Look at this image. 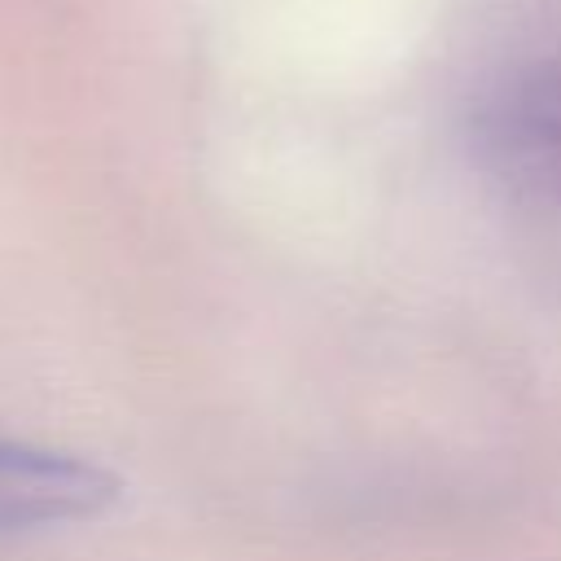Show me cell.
<instances>
[{
	"label": "cell",
	"instance_id": "6da1fadb",
	"mask_svg": "<svg viewBox=\"0 0 561 561\" xmlns=\"http://www.w3.org/2000/svg\"><path fill=\"white\" fill-rule=\"evenodd\" d=\"M118 482L75 456L0 438V535L96 517Z\"/></svg>",
	"mask_w": 561,
	"mask_h": 561
},
{
	"label": "cell",
	"instance_id": "7a4b0ae2",
	"mask_svg": "<svg viewBox=\"0 0 561 561\" xmlns=\"http://www.w3.org/2000/svg\"><path fill=\"white\" fill-rule=\"evenodd\" d=\"M478 127L491 145L513 153L561 149V61L513 70L482 105Z\"/></svg>",
	"mask_w": 561,
	"mask_h": 561
}]
</instances>
